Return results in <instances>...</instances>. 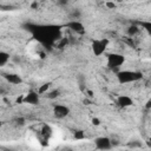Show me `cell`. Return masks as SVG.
Wrapping results in <instances>:
<instances>
[{
    "label": "cell",
    "mask_w": 151,
    "mask_h": 151,
    "mask_svg": "<svg viewBox=\"0 0 151 151\" xmlns=\"http://www.w3.org/2000/svg\"><path fill=\"white\" fill-rule=\"evenodd\" d=\"M139 31H140V28H139L138 26L132 25V26H130V27L127 28V34H129L130 37H133V35L138 34V33H139Z\"/></svg>",
    "instance_id": "15"
},
{
    "label": "cell",
    "mask_w": 151,
    "mask_h": 151,
    "mask_svg": "<svg viewBox=\"0 0 151 151\" xmlns=\"http://www.w3.org/2000/svg\"><path fill=\"white\" fill-rule=\"evenodd\" d=\"M17 123L20 124V125H24V124H25V119H24V118H18V119H17Z\"/></svg>",
    "instance_id": "21"
},
{
    "label": "cell",
    "mask_w": 151,
    "mask_h": 151,
    "mask_svg": "<svg viewBox=\"0 0 151 151\" xmlns=\"http://www.w3.org/2000/svg\"><path fill=\"white\" fill-rule=\"evenodd\" d=\"M22 99H24V94H21L20 97L17 98V104H22Z\"/></svg>",
    "instance_id": "20"
},
{
    "label": "cell",
    "mask_w": 151,
    "mask_h": 151,
    "mask_svg": "<svg viewBox=\"0 0 151 151\" xmlns=\"http://www.w3.org/2000/svg\"><path fill=\"white\" fill-rule=\"evenodd\" d=\"M117 105L122 109H126V107H130L133 105V99L127 96V94H120L117 97Z\"/></svg>",
    "instance_id": "9"
},
{
    "label": "cell",
    "mask_w": 151,
    "mask_h": 151,
    "mask_svg": "<svg viewBox=\"0 0 151 151\" xmlns=\"http://www.w3.org/2000/svg\"><path fill=\"white\" fill-rule=\"evenodd\" d=\"M40 101V94L34 91L31 90L28 91L26 94H24V99H22V104H28V105H37Z\"/></svg>",
    "instance_id": "6"
},
{
    "label": "cell",
    "mask_w": 151,
    "mask_h": 151,
    "mask_svg": "<svg viewBox=\"0 0 151 151\" xmlns=\"http://www.w3.org/2000/svg\"><path fill=\"white\" fill-rule=\"evenodd\" d=\"M51 83L48 81V83H44L42 85H40L39 87H38V90H37V92L40 94V96H42V94H45L47 91H50V87H51Z\"/></svg>",
    "instance_id": "13"
},
{
    "label": "cell",
    "mask_w": 151,
    "mask_h": 151,
    "mask_svg": "<svg viewBox=\"0 0 151 151\" xmlns=\"http://www.w3.org/2000/svg\"><path fill=\"white\" fill-rule=\"evenodd\" d=\"M1 127H2V122L0 120V129H1Z\"/></svg>",
    "instance_id": "23"
},
{
    "label": "cell",
    "mask_w": 151,
    "mask_h": 151,
    "mask_svg": "<svg viewBox=\"0 0 151 151\" xmlns=\"http://www.w3.org/2000/svg\"><path fill=\"white\" fill-rule=\"evenodd\" d=\"M9 61V54L5 51H0V67L5 66Z\"/></svg>",
    "instance_id": "12"
},
{
    "label": "cell",
    "mask_w": 151,
    "mask_h": 151,
    "mask_svg": "<svg viewBox=\"0 0 151 151\" xmlns=\"http://www.w3.org/2000/svg\"><path fill=\"white\" fill-rule=\"evenodd\" d=\"M116 77L119 84H131L142 80L143 73L136 70H119L117 71Z\"/></svg>",
    "instance_id": "2"
},
{
    "label": "cell",
    "mask_w": 151,
    "mask_h": 151,
    "mask_svg": "<svg viewBox=\"0 0 151 151\" xmlns=\"http://www.w3.org/2000/svg\"><path fill=\"white\" fill-rule=\"evenodd\" d=\"M125 57L122 54V53H118V52H113V53H109L106 55V64H107V67L111 68L112 71L113 70H117L119 71L120 66H123L125 64Z\"/></svg>",
    "instance_id": "3"
},
{
    "label": "cell",
    "mask_w": 151,
    "mask_h": 151,
    "mask_svg": "<svg viewBox=\"0 0 151 151\" xmlns=\"http://www.w3.org/2000/svg\"><path fill=\"white\" fill-rule=\"evenodd\" d=\"M45 96H46L48 99L53 100V99H57V98L60 96V91H59V90H52V91H47V92L45 93Z\"/></svg>",
    "instance_id": "14"
},
{
    "label": "cell",
    "mask_w": 151,
    "mask_h": 151,
    "mask_svg": "<svg viewBox=\"0 0 151 151\" xmlns=\"http://www.w3.org/2000/svg\"><path fill=\"white\" fill-rule=\"evenodd\" d=\"M110 40L107 38H100V39H94L91 44V51L96 57H100L103 55L107 47H109Z\"/></svg>",
    "instance_id": "4"
},
{
    "label": "cell",
    "mask_w": 151,
    "mask_h": 151,
    "mask_svg": "<svg viewBox=\"0 0 151 151\" xmlns=\"http://www.w3.org/2000/svg\"><path fill=\"white\" fill-rule=\"evenodd\" d=\"M105 5H106V7H107V8H111V9H113V8L116 7V4H114L113 1H106V4H105Z\"/></svg>",
    "instance_id": "18"
},
{
    "label": "cell",
    "mask_w": 151,
    "mask_h": 151,
    "mask_svg": "<svg viewBox=\"0 0 151 151\" xmlns=\"http://www.w3.org/2000/svg\"><path fill=\"white\" fill-rule=\"evenodd\" d=\"M140 25L145 31H147V33H151V22L150 21H142Z\"/></svg>",
    "instance_id": "17"
},
{
    "label": "cell",
    "mask_w": 151,
    "mask_h": 151,
    "mask_svg": "<svg viewBox=\"0 0 151 151\" xmlns=\"http://www.w3.org/2000/svg\"><path fill=\"white\" fill-rule=\"evenodd\" d=\"M92 124H93L94 126L100 125V119H99V118H97V117H96V118H93V119H92Z\"/></svg>",
    "instance_id": "19"
},
{
    "label": "cell",
    "mask_w": 151,
    "mask_h": 151,
    "mask_svg": "<svg viewBox=\"0 0 151 151\" xmlns=\"http://www.w3.org/2000/svg\"><path fill=\"white\" fill-rule=\"evenodd\" d=\"M70 114V107L64 104H54L53 105V116L57 119H64Z\"/></svg>",
    "instance_id": "5"
},
{
    "label": "cell",
    "mask_w": 151,
    "mask_h": 151,
    "mask_svg": "<svg viewBox=\"0 0 151 151\" xmlns=\"http://www.w3.org/2000/svg\"><path fill=\"white\" fill-rule=\"evenodd\" d=\"M4 78L11 85H19V84L22 83V78L18 73H5Z\"/></svg>",
    "instance_id": "10"
},
{
    "label": "cell",
    "mask_w": 151,
    "mask_h": 151,
    "mask_svg": "<svg viewBox=\"0 0 151 151\" xmlns=\"http://www.w3.org/2000/svg\"><path fill=\"white\" fill-rule=\"evenodd\" d=\"M65 27H67L68 29H71V31H73V32H76V33H79V34H81V33L85 32L84 25H83L80 21L76 20V19L70 20L67 24H65Z\"/></svg>",
    "instance_id": "8"
},
{
    "label": "cell",
    "mask_w": 151,
    "mask_h": 151,
    "mask_svg": "<svg viewBox=\"0 0 151 151\" xmlns=\"http://www.w3.org/2000/svg\"><path fill=\"white\" fill-rule=\"evenodd\" d=\"M52 133H53V131H52V127L50 126V125H47V124H44L42 125V127H41V134H42V137L45 138V139H50V137L52 136Z\"/></svg>",
    "instance_id": "11"
},
{
    "label": "cell",
    "mask_w": 151,
    "mask_h": 151,
    "mask_svg": "<svg viewBox=\"0 0 151 151\" xmlns=\"http://www.w3.org/2000/svg\"><path fill=\"white\" fill-rule=\"evenodd\" d=\"M73 137H74V139H77V140H81V139L85 138V133H84V131L78 130V131H74Z\"/></svg>",
    "instance_id": "16"
},
{
    "label": "cell",
    "mask_w": 151,
    "mask_h": 151,
    "mask_svg": "<svg viewBox=\"0 0 151 151\" xmlns=\"http://www.w3.org/2000/svg\"><path fill=\"white\" fill-rule=\"evenodd\" d=\"M94 146L98 149V150H110L112 149V140L109 138V137H97L94 139Z\"/></svg>",
    "instance_id": "7"
},
{
    "label": "cell",
    "mask_w": 151,
    "mask_h": 151,
    "mask_svg": "<svg viewBox=\"0 0 151 151\" xmlns=\"http://www.w3.org/2000/svg\"><path fill=\"white\" fill-rule=\"evenodd\" d=\"M33 38L44 45L53 44L60 35V27L55 25H33L28 28Z\"/></svg>",
    "instance_id": "1"
},
{
    "label": "cell",
    "mask_w": 151,
    "mask_h": 151,
    "mask_svg": "<svg viewBox=\"0 0 151 151\" xmlns=\"http://www.w3.org/2000/svg\"><path fill=\"white\" fill-rule=\"evenodd\" d=\"M145 107H146V109H150V107H151V100H147V101H146Z\"/></svg>",
    "instance_id": "22"
}]
</instances>
